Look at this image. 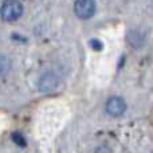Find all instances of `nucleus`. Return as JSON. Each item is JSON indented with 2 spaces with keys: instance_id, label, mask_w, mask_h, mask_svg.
Wrapping results in <instances>:
<instances>
[{
  "instance_id": "nucleus-8",
  "label": "nucleus",
  "mask_w": 153,
  "mask_h": 153,
  "mask_svg": "<svg viewBox=\"0 0 153 153\" xmlns=\"http://www.w3.org/2000/svg\"><path fill=\"white\" fill-rule=\"evenodd\" d=\"M90 45H91L93 48H95V50H101V48H102V43H101L100 40H97V39L91 40V42H90Z\"/></svg>"
},
{
  "instance_id": "nucleus-4",
  "label": "nucleus",
  "mask_w": 153,
  "mask_h": 153,
  "mask_svg": "<svg viewBox=\"0 0 153 153\" xmlns=\"http://www.w3.org/2000/svg\"><path fill=\"white\" fill-rule=\"evenodd\" d=\"M58 85H59L58 76L51 74V73H47V74H45L40 78L39 89H40V91H43V93H51L58 87Z\"/></svg>"
},
{
  "instance_id": "nucleus-1",
  "label": "nucleus",
  "mask_w": 153,
  "mask_h": 153,
  "mask_svg": "<svg viewBox=\"0 0 153 153\" xmlns=\"http://www.w3.org/2000/svg\"><path fill=\"white\" fill-rule=\"evenodd\" d=\"M23 13V4L19 0H5L0 8V15L4 22H15Z\"/></svg>"
},
{
  "instance_id": "nucleus-5",
  "label": "nucleus",
  "mask_w": 153,
  "mask_h": 153,
  "mask_svg": "<svg viewBox=\"0 0 153 153\" xmlns=\"http://www.w3.org/2000/svg\"><path fill=\"white\" fill-rule=\"evenodd\" d=\"M128 42L130 46H133L134 48H140L145 42V34L141 30H132L128 34Z\"/></svg>"
},
{
  "instance_id": "nucleus-3",
  "label": "nucleus",
  "mask_w": 153,
  "mask_h": 153,
  "mask_svg": "<svg viewBox=\"0 0 153 153\" xmlns=\"http://www.w3.org/2000/svg\"><path fill=\"white\" fill-rule=\"evenodd\" d=\"M106 113L111 117H120L126 111V103L121 97H111L106 102Z\"/></svg>"
},
{
  "instance_id": "nucleus-7",
  "label": "nucleus",
  "mask_w": 153,
  "mask_h": 153,
  "mask_svg": "<svg viewBox=\"0 0 153 153\" xmlns=\"http://www.w3.org/2000/svg\"><path fill=\"white\" fill-rule=\"evenodd\" d=\"M12 138H13V141H15V143H18L20 146L26 145V140L23 138V136H22L20 133H15V134L12 136Z\"/></svg>"
},
{
  "instance_id": "nucleus-2",
  "label": "nucleus",
  "mask_w": 153,
  "mask_h": 153,
  "mask_svg": "<svg viewBox=\"0 0 153 153\" xmlns=\"http://www.w3.org/2000/svg\"><path fill=\"white\" fill-rule=\"evenodd\" d=\"M97 4L95 0H75L74 4V12L78 18L81 19H89L95 13Z\"/></svg>"
},
{
  "instance_id": "nucleus-6",
  "label": "nucleus",
  "mask_w": 153,
  "mask_h": 153,
  "mask_svg": "<svg viewBox=\"0 0 153 153\" xmlns=\"http://www.w3.org/2000/svg\"><path fill=\"white\" fill-rule=\"evenodd\" d=\"M11 69V61L7 56L0 55V75H4L10 71Z\"/></svg>"
}]
</instances>
